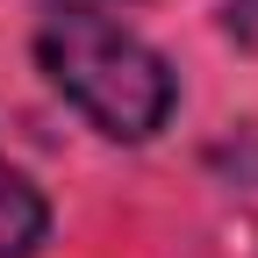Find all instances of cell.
I'll return each mask as SVG.
<instances>
[{
  "label": "cell",
  "instance_id": "cell-3",
  "mask_svg": "<svg viewBox=\"0 0 258 258\" xmlns=\"http://www.w3.org/2000/svg\"><path fill=\"white\" fill-rule=\"evenodd\" d=\"M122 8V0H50V15H108Z\"/></svg>",
  "mask_w": 258,
  "mask_h": 258
},
{
  "label": "cell",
  "instance_id": "cell-2",
  "mask_svg": "<svg viewBox=\"0 0 258 258\" xmlns=\"http://www.w3.org/2000/svg\"><path fill=\"white\" fill-rule=\"evenodd\" d=\"M43 230H50L43 194L29 186L8 158H0V258H29V251L43 244Z\"/></svg>",
  "mask_w": 258,
  "mask_h": 258
},
{
  "label": "cell",
  "instance_id": "cell-1",
  "mask_svg": "<svg viewBox=\"0 0 258 258\" xmlns=\"http://www.w3.org/2000/svg\"><path fill=\"white\" fill-rule=\"evenodd\" d=\"M36 64L93 129H108L122 144H144L151 129H165L179 101L172 64L108 15H50L36 29Z\"/></svg>",
  "mask_w": 258,
  "mask_h": 258
}]
</instances>
